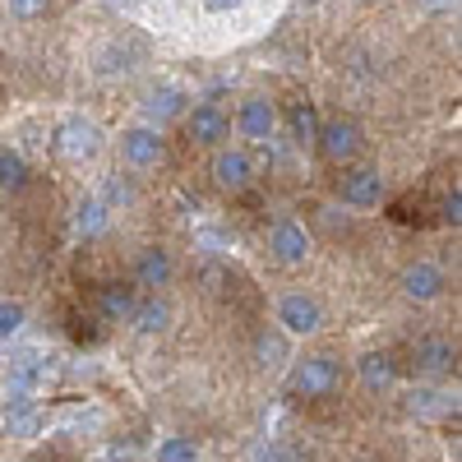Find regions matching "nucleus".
Masks as SVG:
<instances>
[{
  "instance_id": "obj_3",
  "label": "nucleus",
  "mask_w": 462,
  "mask_h": 462,
  "mask_svg": "<svg viewBox=\"0 0 462 462\" xmlns=\"http://www.w3.org/2000/svg\"><path fill=\"white\" fill-rule=\"evenodd\" d=\"M278 324H282L287 333L310 337V333H319V324H324V310H319V300H315V296L291 291V296H282V300H278Z\"/></svg>"
},
{
  "instance_id": "obj_31",
  "label": "nucleus",
  "mask_w": 462,
  "mask_h": 462,
  "mask_svg": "<svg viewBox=\"0 0 462 462\" xmlns=\"http://www.w3.org/2000/svg\"><path fill=\"white\" fill-rule=\"evenodd\" d=\"M250 462H278V453H273V448H259V453H254Z\"/></svg>"
},
{
  "instance_id": "obj_25",
  "label": "nucleus",
  "mask_w": 462,
  "mask_h": 462,
  "mask_svg": "<svg viewBox=\"0 0 462 462\" xmlns=\"http://www.w3.org/2000/svg\"><path fill=\"white\" fill-rule=\"evenodd\" d=\"M32 411H37V393L10 389V398H5V426H14V420H23V416H32Z\"/></svg>"
},
{
  "instance_id": "obj_6",
  "label": "nucleus",
  "mask_w": 462,
  "mask_h": 462,
  "mask_svg": "<svg viewBox=\"0 0 462 462\" xmlns=\"http://www.w3.org/2000/svg\"><path fill=\"white\" fill-rule=\"evenodd\" d=\"M268 250H273L278 263L296 268V263H305V254H310V236H305L300 222H278L273 236H268Z\"/></svg>"
},
{
  "instance_id": "obj_16",
  "label": "nucleus",
  "mask_w": 462,
  "mask_h": 462,
  "mask_svg": "<svg viewBox=\"0 0 462 462\" xmlns=\"http://www.w3.org/2000/svg\"><path fill=\"white\" fill-rule=\"evenodd\" d=\"M393 379H398V365H393V356H383V352H370V356H361V383H365L370 393L389 389Z\"/></svg>"
},
{
  "instance_id": "obj_24",
  "label": "nucleus",
  "mask_w": 462,
  "mask_h": 462,
  "mask_svg": "<svg viewBox=\"0 0 462 462\" xmlns=\"http://www.w3.org/2000/svg\"><path fill=\"white\" fill-rule=\"evenodd\" d=\"M74 226H79L84 236H97V231H106V204H102V199H84V204H79V217H74Z\"/></svg>"
},
{
  "instance_id": "obj_30",
  "label": "nucleus",
  "mask_w": 462,
  "mask_h": 462,
  "mask_svg": "<svg viewBox=\"0 0 462 462\" xmlns=\"http://www.w3.org/2000/svg\"><path fill=\"white\" fill-rule=\"evenodd\" d=\"M204 5H208L213 14H222V10H231V5H241V0H204Z\"/></svg>"
},
{
  "instance_id": "obj_7",
  "label": "nucleus",
  "mask_w": 462,
  "mask_h": 462,
  "mask_svg": "<svg viewBox=\"0 0 462 462\" xmlns=\"http://www.w3.org/2000/svg\"><path fill=\"white\" fill-rule=\"evenodd\" d=\"M213 180L222 189H245L254 180V162H250V152L241 148H222L217 158H213Z\"/></svg>"
},
{
  "instance_id": "obj_4",
  "label": "nucleus",
  "mask_w": 462,
  "mask_h": 462,
  "mask_svg": "<svg viewBox=\"0 0 462 462\" xmlns=\"http://www.w3.org/2000/svg\"><path fill=\"white\" fill-rule=\"evenodd\" d=\"M319 148H324L328 162H352L356 152H361L356 121H328V125H319Z\"/></svg>"
},
{
  "instance_id": "obj_19",
  "label": "nucleus",
  "mask_w": 462,
  "mask_h": 462,
  "mask_svg": "<svg viewBox=\"0 0 462 462\" xmlns=\"http://www.w3.org/2000/svg\"><path fill=\"white\" fill-rule=\"evenodd\" d=\"M47 374V361L37 356V352H19L14 361H10V389H28L32 393V383Z\"/></svg>"
},
{
  "instance_id": "obj_21",
  "label": "nucleus",
  "mask_w": 462,
  "mask_h": 462,
  "mask_svg": "<svg viewBox=\"0 0 462 462\" xmlns=\"http://www.w3.org/2000/svg\"><path fill=\"white\" fill-rule=\"evenodd\" d=\"M180 106H185V93L180 88H158V93L143 102V111L152 116V121H171V116H180Z\"/></svg>"
},
{
  "instance_id": "obj_32",
  "label": "nucleus",
  "mask_w": 462,
  "mask_h": 462,
  "mask_svg": "<svg viewBox=\"0 0 462 462\" xmlns=\"http://www.w3.org/2000/svg\"><path fill=\"white\" fill-rule=\"evenodd\" d=\"M111 5H121V10H134V5H139V0H111Z\"/></svg>"
},
{
  "instance_id": "obj_8",
  "label": "nucleus",
  "mask_w": 462,
  "mask_h": 462,
  "mask_svg": "<svg viewBox=\"0 0 462 462\" xmlns=\"http://www.w3.org/2000/svg\"><path fill=\"white\" fill-rule=\"evenodd\" d=\"M171 273H176L171 254H167V250H158V245H148V250L139 254V263H134V287L158 291V287H167V282H171Z\"/></svg>"
},
{
  "instance_id": "obj_28",
  "label": "nucleus",
  "mask_w": 462,
  "mask_h": 462,
  "mask_svg": "<svg viewBox=\"0 0 462 462\" xmlns=\"http://www.w3.org/2000/svg\"><path fill=\"white\" fill-rule=\"evenodd\" d=\"M439 217H444V222H453V226L462 222V195H457V189H453V195L444 199V208H439Z\"/></svg>"
},
{
  "instance_id": "obj_33",
  "label": "nucleus",
  "mask_w": 462,
  "mask_h": 462,
  "mask_svg": "<svg viewBox=\"0 0 462 462\" xmlns=\"http://www.w3.org/2000/svg\"><path fill=\"white\" fill-rule=\"evenodd\" d=\"M305 5H315V0H305Z\"/></svg>"
},
{
  "instance_id": "obj_20",
  "label": "nucleus",
  "mask_w": 462,
  "mask_h": 462,
  "mask_svg": "<svg viewBox=\"0 0 462 462\" xmlns=\"http://www.w3.org/2000/svg\"><path fill=\"white\" fill-rule=\"evenodd\" d=\"M254 361L268 370V365H282L287 361V337L278 333V328H263L259 333V342H254Z\"/></svg>"
},
{
  "instance_id": "obj_1",
  "label": "nucleus",
  "mask_w": 462,
  "mask_h": 462,
  "mask_svg": "<svg viewBox=\"0 0 462 462\" xmlns=\"http://www.w3.org/2000/svg\"><path fill=\"white\" fill-rule=\"evenodd\" d=\"M337 361L333 356H310V361H300L296 365V374H291V389L300 393V398H328L333 389H337Z\"/></svg>"
},
{
  "instance_id": "obj_2",
  "label": "nucleus",
  "mask_w": 462,
  "mask_h": 462,
  "mask_svg": "<svg viewBox=\"0 0 462 462\" xmlns=\"http://www.w3.org/2000/svg\"><path fill=\"white\" fill-rule=\"evenodd\" d=\"M56 148H60V158H69V162H88V158H97L102 134H97L93 121H84V116H69V121L60 125V134H56Z\"/></svg>"
},
{
  "instance_id": "obj_18",
  "label": "nucleus",
  "mask_w": 462,
  "mask_h": 462,
  "mask_svg": "<svg viewBox=\"0 0 462 462\" xmlns=\"http://www.w3.org/2000/svg\"><path fill=\"white\" fill-rule=\"evenodd\" d=\"M287 125H291V139H296V143H315V139H319V116H315V102H291Z\"/></svg>"
},
{
  "instance_id": "obj_26",
  "label": "nucleus",
  "mask_w": 462,
  "mask_h": 462,
  "mask_svg": "<svg viewBox=\"0 0 462 462\" xmlns=\"http://www.w3.org/2000/svg\"><path fill=\"white\" fill-rule=\"evenodd\" d=\"M23 328V305L19 300H0V337H14Z\"/></svg>"
},
{
  "instance_id": "obj_23",
  "label": "nucleus",
  "mask_w": 462,
  "mask_h": 462,
  "mask_svg": "<svg viewBox=\"0 0 462 462\" xmlns=\"http://www.w3.org/2000/svg\"><path fill=\"white\" fill-rule=\"evenodd\" d=\"M28 185V162L19 158V152H0V189H23Z\"/></svg>"
},
{
  "instance_id": "obj_12",
  "label": "nucleus",
  "mask_w": 462,
  "mask_h": 462,
  "mask_svg": "<svg viewBox=\"0 0 462 462\" xmlns=\"http://www.w3.org/2000/svg\"><path fill=\"white\" fill-rule=\"evenodd\" d=\"M273 125H278V111L268 106L263 97H250V102L241 106V134H245V139L268 143V139H273Z\"/></svg>"
},
{
  "instance_id": "obj_29",
  "label": "nucleus",
  "mask_w": 462,
  "mask_h": 462,
  "mask_svg": "<svg viewBox=\"0 0 462 462\" xmlns=\"http://www.w3.org/2000/svg\"><path fill=\"white\" fill-rule=\"evenodd\" d=\"M134 457V444H111V462H130Z\"/></svg>"
},
{
  "instance_id": "obj_10",
  "label": "nucleus",
  "mask_w": 462,
  "mask_h": 462,
  "mask_svg": "<svg viewBox=\"0 0 462 462\" xmlns=\"http://www.w3.org/2000/svg\"><path fill=\"white\" fill-rule=\"evenodd\" d=\"M398 287H402V296H411V300H435V296L444 291V273H439L435 263H411V268H402Z\"/></svg>"
},
{
  "instance_id": "obj_14",
  "label": "nucleus",
  "mask_w": 462,
  "mask_h": 462,
  "mask_svg": "<svg viewBox=\"0 0 462 462\" xmlns=\"http://www.w3.org/2000/svg\"><path fill=\"white\" fill-rule=\"evenodd\" d=\"M134 287H125V282H111V287H102V300H97V315L106 319V324H121V319H130L134 315Z\"/></svg>"
},
{
  "instance_id": "obj_17",
  "label": "nucleus",
  "mask_w": 462,
  "mask_h": 462,
  "mask_svg": "<svg viewBox=\"0 0 462 462\" xmlns=\"http://www.w3.org/2000/svg\"><path fill=\"white\" fill-rule=\"evenodd\" d=\"M407 411L411 416H448V411H457V398H448L439 389H411L407 393Z\"/></svg>"
},
{
  "instance_id": "obj_11",
  "label": "nucleus",
  "mask_w": 462,
  "mask_h": 462,
  "mask_svg": "<svg viewBox=\"0 0 462 462\" xmlns=\"http://www.w3.org/2000/svg\"><path fill=\"white\" fill-rule=\"evenodd\" d=\"M121 148H125V162H134V167H158L162 152H167V143L158 139V130H130L121 139Z\"/></svg>"
},
{
  "instance_id": "obj_15",
  "label": "nucleus",
  "mask_w": 462,
  "mask_h": 462,
  "mask_svg": "<svg viewBox=\"0 0 462 462\" xmlns=\"http://www.w3.org/2000/svg\"><path fill=\"white\" fill-rule=\"evenodd\" d=\"M130 319H134V328H139V333H148V337H152V333H162V328L171 324V305H167L162 296H148V300H139V305H134V315H130Z\"/></svg>"
},
{
  "instance_id": "obj_5",
  "label": "nucleus",
  "mask_w": 462,
  "mask_h": 462,
  "mask_svg": "<svg viewBox=\"0 0 462 462\" xmlns=\"http://www.w3.org/2000/svg\"><path fill=\"white\" fill-rule=\"evenodd\" d=\"M342 204H352V208H374L383 199V176L374 167H356V171H346L342 176Z\"/></svg>"
},
{
  "instance_id": "obj_22",
  "label": "nucleus",
  "mask_w": 462,
  "mask_h": 462,
  "mask_svg": "<svg viewBox=\"0 0 462 462\" xmlns=\"http://www.w3.org/2000/svg\"><path fill=\"white\" fill-rule=\"evenodd\" d=\"M158 462H199V444L189 435H171L158 444Z\"/></svg>"
},
{
  "instance_id": "obj_9",
  "label": "nucleus",
  "mask_w": 462,
  "mask_h": 462,
  "mask_svg": "<svg viewBox=\"0 0 462 462\" xmlns=\"http://www.w3.org/2000/svg\"><path fill=\"white\" fill-rule=\"evenodd\" d=\"M411 361H416L420 374H448L453 361H457V352H453V342H444V337H420L411 346Z\"/></svg>"
},
{
  "instance_id": "obj_27",
  "label": "nucleus",
  "mask_w": 462,
  "mask_h": 462,
  "mask_svg": "<svg viewBox=\"0 0 462 462\" xmlns=\"http://www.w3.org/2000/svg\"><path fill=\"white\" fill-rule=\"evenodd\" d=\"M47 5H51V0H10L14 19H37V14H47Z\"/></svg>"
},
{
  "instance_id": "obj_13",
  "label": "nucleus",
  "mask_w": 462,
  "mask_h": 462,
  "mask_svg": "<svg viewBox=\"0 0 462 462\" xmlns=\"http://www.w3.org/2000/svg\"><path fill=\"white\" fill-rule=\"evenodd\" d=\"M226 116L217 111V106H195L189 111V139L195 143H204V148H217L222 139H226Z\"/></svg>"
}]
</instances>
